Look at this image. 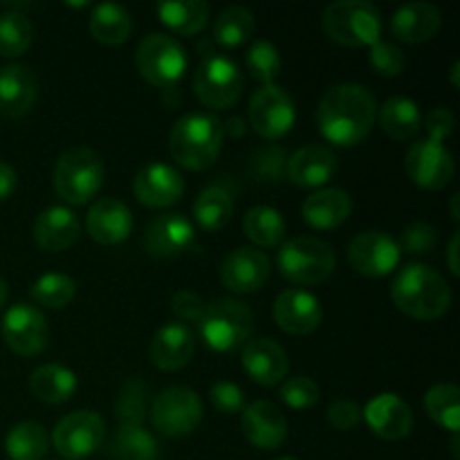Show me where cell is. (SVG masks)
<instances>
[{
	"label": "cell",
	"mask_w": 460,
	"mask_h": 460,
	"mask_svg": "<svg viewBox=\"0 0 460 460\" xmlns=\"http://www.w3.org/2000/svg\"><path fill=\"white\" fill-rule=\"evenodd\" d=\"M377 119V103L362 84H340L326 90L317 111L323 137L341 148L362 144Z\"/></svg>",
	"instance_id": "1"
},
{
	"label": "cell",
	"mask_w": 460,
	"mask_h": 460,
	"mask_svg": "<svg viewBox=\"0 0 460 460\" xmlns=\"http://www.w3.org/2000/svg\"><path fill=\"white\" fill-rule=\"evenodd\" d=\"M391 299L400 313L420 322L443 317L452 305V290L443 274L425 263H409L391 286Z\"/></svg>",
	"instance_id": "2"
},
{
	"label": "cell",
	"mask_w": 460,
	"mask_h": 460,
	"mask_svg": "<svg viewBox=\"0 0 460 460\" xmlns=\"http://www.w3.org/2000/svg\"><path fill=\"white\" fill-rule=\"evenodd\" d=\"M225 126L211 112H189L180 117L169 135V151L180 166L205 171L218 160Z\"/></svg>",
	"instance_id": "3"
},
{
	"label": "cell",
	"mask_w": 460,
	"mask_h": 460,
	"mask_svg": "<svg viewBox=\"0 0 460 460\" xmlns=\"http://www.w3.org/2000/svg\"><path fill=\"white\" fill-rule=\"evenodd\" d=\"M198 331L202 341L216 353H232L254 332V314L236 299H216L205 304Z\"/></svg>",
	"instance_id": "4"
},
{
	"label": "cell",
	"mask_w": 460,
	"mask_h": 460,
	"mask_svg": "<svg viewBox=\"0 0 460 460\" xmlns=\"http://www.w3.org/2000/svg\"><path fill=\"white\" fill-rule=\"evenodd\" d=\"M323 30L346 48H371L382 40V16L367 0H340L323 12Z\"/></svg>",
	"instance_id": "5"
},
{
	"label": "cell",
	"mask_w": 460,
	"mask_h": 460,
	"mask_svg": "<svg viewBox=\"0 0 460 460\" xmlns=\"http://www.w3.org/2000/svg\"><path fill=\"white\" fill-rule=\"evenodd\" d=\"M335 250L314 236H299L283 243L277 254V268L296 286H317L335 272Z\"/></svg>",
	"instance_id": "6"
},
{
	"label": "cell",
	"mask_w": 460,
	"mask_h": 460,
	"mask_svg": "<svg viewBox=\"0 0 460 460\" xmlns=\"http://www.w3.org/2000/svg\"><path fill=\"white\" fill-rule=\"evenodd\" d=\"M103 184V162L93 148L75 146L54 166V191L67 205H85Z\"/></svg>",
	"instance_id": "7"
},
{
	"label": "cell",
	"mask_w": 460,
	"mask_h": 460,
	"mask_svg": "<svg viewBox=\"0 0 460 460\" xmlns=\"http://www.w3.org/2000/svg\"><path fill=\"white\" fill-rule=\"evenodd\" d=\"M135 63L144 79L160 90H173L187 72V52L169 34H148L139 40Z\"/></svg>",
	"instance_id": "8"
},
{
	"label": "cell",
	"mask_w": 460,
	"mask_h": 460,
	"mask_svg": "<svg viewBox=\"0 0 460 460\" xmlns=\"http://www.w3.org/2000/svg\"><path fill=\"white\" fill-rule=\"evenodd\" d=\"M202 413H205V407H202L200 395L187 386H169L157 394L148 409L151 425L155 427L157 434L166 438H184L193 434L200 425Z\"/></svg>",
	"instance_id": "9"
},
{
	"label": "cell",
	"mask_w": 460,
	"mask_h": 460,
	"mask_svg": "<svg viewBox=\"0 0 460 460\" xmlns=\"http://www.w3.org/2000/svg\"><path fill=\"white\" fill-rule=\"evenodd\" d=\"M193 90L202 106L225 111L234 106L243 94V72L225 54H209L200 61L193 75Z\"/></svg>",
	"instance_id": "10"
},
{
	"label": "cell",
	"mask_w": 460,
	"mask_h": 460,
	"mask_svg": "<svg viewBox=\"0 0 460 460\" xmlns=\"http://www.w3.org/2000/svg\"><path fill=\"white\" fill-rule=\"evenodd\" d=\"M106 438V425L99 413L84 409L61 418L52 431V445L66 460H84L99 452Z\"/></svg>",
	"instance_id": "11"
},
{
	"label": "cell",
	"mask_w": 460,
	"mask_h": 460,
	"mask_svg": "<svg viewBox=\"0 0 460 460\" xmlns=\"http://www.w3.org/2000/svg\"><path fill=\"white\" fill-rule=\"evenodd\" d=\"M296 121L295 102L281 85H261L250 102V124L261 137L281 139Z\"/></svg>",
	"instance_id": "12"
},
{
	"label": "cell",
	"mask_w": 460,
	"mask_h": 460,
	"mask_svg": "<svg viewBox=\"0 0 460 460\" xmlns=\"http://www.w3.org/2000/svg\"><path fill=\"white\" fill-rule=\"evenodd\" d=\"M404 169H407L411 182L427 191L445 189L456 173L454 155L445 144L434 142V139H420V142L411 144L407 157H404Z\"/></svg>",
	"instance_id": "13"
},
{
	"label": "cell",
	"mask_w": 460,
	"mask_h": 460,
	"mask_svg": "<svg viewBox=\"0 0 460 460\" xmlns=\"http://www.w3.org/2000/svg\"><path fill=\"white\" fill-rule=\"evenodd\" d=\"M3 340L22 358L40 355L49 341L48 319L36 305L13 304L3 317Z\"/></svg>",
	"instance_id": "14"
},
{
	"label": "cell",
	"mask_w": 460,
	"mask_h": 460,
	"mask_svg": "<svg viewBox=\"0 0 460 460\" xmlns=\"http://www.w3.org/2000/svg\"><path fill=\"white\" fill-rule=\"evenodd\" d=\"M400 259H402V252H400L398 241L380 229L358 234L349 245L350 265L362 277H386L398 268Z\"/></svg>",
	"instance_id": "15"
},
{
	"label": "cell",
	"mask_w": 460,
	"mask_h": 460,
	"mask_svg": "<svg viewBox=\"0 0 460 460\" xmlns=\"http://www.w3.org/2000/svg\"><path fill=\"white\" fill-rule=\"evenodd\" d=\"M270 259L256 247H238L225 256L220 265V281L227 290L252 295L261 290L270 279Z\"/></svg>",
	"instance_id": "16"
},
{
	"label": "cell",
	"mask_w": 460,
	"mask_h": 460,
	"mask_svg": "<svg viewBox=\"0 0 460 460\" xmlns=\"http://www.w3.org/2000/svg\"><path fill=\"white\" fill-rule=\"evenodd\" d=\"M133 193L144 207L164 209L182 198L184 178L178 169L164 164V162H151L135 175Z\"/></svg>",
	"instance_id": "17"
},
{
	"label": "cell",
	"mask_w": 460,
	"mask_h": 460,
	"mask_svg": "<svg viewBox=\"0 0 460 460\" xmlns=\"http://www.w3.org/2000/svg\"><path fill=\"white\" fill-rule=\"evenodd\" d=\"M274 322L290 335H310L322 326L323 310L317 296L308 290L290 288L274 301Z\"/></svg>",
	"instance_id": "18"
},
{
	"label": "cell",
	"mask_w": 460,
	"mask_h": 460,
	"mask_svg": "<svg viewBox=\"0 0 460 460\" xmlns=\"http://www.w3.org/2000/svg\"><path fill=\"white\" fill-rule=\"evenodd\" d=\"M196 241V229L184 214H162L148 223L144 247L155 259H173L184 254Z\"/></svg>",
	"instance_id": "19"
},
{
	"label": "cell",
	"mask_w": 460,
	"mask_h": 460,
	"mask_svg": "<svg viewBox=\"0 0 460 460\" xmlns=\"http://www.w3.org/2000/svg\"><path fill=\"white\" fill-rule=\"evenodd\" d=\"M362 420L385 440H402L413 429L411 407L398 394H377L362 409Z\"/></svg>",
	"instance_id": "20"
},
{
	"label": "cell",
	"mask_w": 460,
	"mask_h": 460,
	"mask_svg": "<svg viewBox=\"0 0 460 460\" xmlns=\"http://www.w3.org/2000/svg\"><path fill=\"white\" fill-rule=\"evenodd\" d=\"M243 434L254 447L272 452L286 443L288 420L270 400H256L243 409Z\"/></svg>",
	"instance_id": "21"
},
{
	"label": "cell",
	"mask_w": 460,
	"mask_h": 460,
	"mask_svg": "<svg viewBox=\"0 0 460 460\" xmlns=\"http://www.w3.org/2000/svg\"><path fill=\"white\" fill-rule=\"evenodd\" d=\"M85 229L90 238L102 245H119L133 234V214L115 198H99L88 211Z\"/></svg>",
	"instance_id": "22"
},
{
	"label": "cell",
	"mask_w": 460,
	"mask_h": 460,
	"mask_svg": "<svg viewBox=\"0 0 460 460\" xmlns=\"http://www.w3.org/2000/svg\"><path fill=\"white\" fill-rule=\"evenodd\" d=\"M196 350V337L187 323L166 322L151 340V362L162 371H180L187 367Z\"/></svg>",
	"instance_id": "23"
},
{
	"label": "cell",
	"mask_w": 460,
	"mask_h": 460,
	"mask_svg": "<svg viewBox=\"0 0 460 460\" xmlns=\"http://www.w3.org/2000/svg\"><path fill=\"white\" fill-rule=\"evenodd\" d=\"M286 173L292 184L301 189H319L337 173L335 153L322 144H308L288 160Z\"/></svg>",
	"instance_id": "24"
},
{
	"label": "cell",
	"mask_w": 460,
	"mask_h": 460,
	"mask_svg": "<svg viewBox=\"0 0 460 460\" xmlns=\"http://www.w3.org/2000/svg\"><path fill=\"white\" fill-rule=\"evenodd\" d=\"M39 94V81L27 66H12L0 70V117L18 119L31 111Z\"/></svg>",
	"instance_id": "25"
},
{
	"label": "cell",
	"mask_w": 460,
	"mask_h": 460,
	"mask_svg": "<svg viewBox=\"0 0 460 460\" xmlns=\"http://www.w3.org/2000/svg\"><path fill=\"white\" fill-rule=\"evenodd\" d=\"M243 368L261 386H277L288 373V355L274 340H252L243 350Z\"/></svg>",
	"instance_id": "26"
},
{
	"label": "cell",
	"mask_w": 460,
	"mask_h": 460,
	"mask_svg": "<svg viewBox=\"0 0 460 460\" xmlns=\"http://www.w3.org/2000/svg\"><path fill=\"white\" fill-rule=\"evenodd\" d=\"M81 234V220L72 209L63 205L40 211L34 223V238L40 250L63 252L76 243Z\"/></svg>",
	"instance_id": "27"
},
{
	"label": "cell",
	"mask_w": 460,
	"mask_h": 460,
	"mask_svg": "<svg viewBox=\"0 0 460 460\" xmlns=\"http://www.w3.org/2000/svg\"><path fill=\"white\" fill-rule=\"evenodd\" d=\"M443 25L438 7L431 3H409L402 4L391 18V31L402 43H427L434 39Z\"/></svg>",
	"instance_id": "28"
},
{
	"label": "cell",
	"mask_w": 460,
	"mask_h": 460,
	"mask_svg": "<svg viewBox=\"0 0 460 460\" xmlns=\"http://www.w3.org/2000/svg\"><path fill=\"white\" fill-rule=\"evenodd\" d=\"M350 209H353V200H350L349 193L344 189L328 187L310 193L304 200L301 214H304V220L310 227L326 232V229H335L344 225L349 220Z\"/></svg>",
	"instance_id": "29"
},
{
	"label": "cell",
	"mask_w": 460,
	"mask_h": 460,
	"mask_svg": "<svg viewBox=\"0 0 460 460\" xmlns=\"http://www.w3.org/2000/svg\"><path fill=\"white\" fill-rule=\"evenodd\" d=\"M155 12L173 34L196 36L209 22L211 9L205 0H166L155 4Z\"/></svg>",
	"instance_id": "30"
},
{
	"label": "cell",
	"mask_w": 460,
	"mask_h": 460,
	"mask_svg": "<svg viewBox=\"0 0 460 460\" xmlns=\"http://www.w3.org/2000/svg\"><path fill=\"white\" fill-rule=\"evenodd\" d=\"M380 126L385 135H389L395 142H407L413 139L422 128V112L413 99L407 97H391L382 103Z\"/></svg>",
	"instance_id": "31"
},
{
	"label": "cell",
	"mask_w": 460,
	"mask_h": 460,
	"mask_svg": "<svg viewBox=\"0 0 460 460\" xmlns=\"http://www.w3.org/2000/svg\"><path fill=\"white\" fill-rule=\"evenodd\" d=\"M76 386V376L63 364H43L30 377V391L40 402L48 404L67 402L75 395Z\"/></svg>",
	"instance_id": "32"
},
{
	"label": "cell",
	"mask_w": 460,
	"mask_h": 460,
	"mask_svg": "<svg viewBox=\"0 0 460 460\" xmlns=\"http://www.w3.org/2000/svg\"><path fill=\"white\" fill-rule=\"evenodd\" d=\"M90 34L103 45H121L133 34V18L128 9L115 3H102L90 13Z\"/></svg>",
	"instance_id": "33"
},
{
	"label": "cell",
	"mask_w": 460,
	"mask_h": 460,
	"mask_svg": "<svg viewBox=\"0 0 460 460\" xmlns=\"http://www.w3.org/2000/svg\"><path fill=\"white\" fill-rule=\"evenodd\" d=\"M234 200L223 187H207L193 202V220L205 232H218L232 220Z\"/></svg>",
	"instance_id": "34"
},
{
	"label": "cell",
	"mask_w": 460,
	"mask_h": 460,
	"mask_svg": "<svg viewBox=\"0 0 460 460\" xmlns=\"http://www.w3.org/2000/svg\"><path fill=\"white\" fill-rule=\"evenodd\" d=\"M160 445L144 427H119L108 447V460H157Z\"/></svg>",
	"instance_id": "35"
},
{
	"label": "cell",
	"mask_w": 460,
	"mask_h": 460,
	"mask_svg": "<svg viewBox=\"0 0 460 460\" xmlns=\"http://www.w3.org/2000/svg\"><path fill=\"white\" fill-rule=\"evenodd\" d=\"M247 238L259 247H277L286 238V220L274 207H252L243 218Z\"/></svg>",
	"instance_id": "36"
},
{
	"label": "cell",
	"mask_w": 460,
	"mask_h": 460,
	"mask_svg": "<svg viewBox=\"0 0 460 460\" xmlns=\"http://www.w3.org/2000/svg\"><path fill=\"white\" fill-rule=\"evenodd\" d=\"M254 13L245 7H227L220 12L214 25V39L220 48L238 49L254 36Z\"/></svg>",
	"instance_id": "37"
},
{
	"label": "cell",
	"mask_w": 460,
	"mask_h": 460,
	"mask_svg": "<svg viewBox=\"0 0 460 460\" xmlns=\"http://www.w3.org/2000/svg\"><path fill=\"white\" fill-rule=\"evenodd\" d=\"M48 447V431L39 422H18L4 438V452L12 460H40Z\"/></svg>",
	"instance_id": "38"
},
{
	"label": "cell",
	"mask_w": 460,
	"mask_h": 460,
	"mask_svg": "<svg viewBox=\"0 0 460 460\" xmlns=\"http://www.w3.org/2000/svg\"><path fill=\"white\" fill-rule=\"evenodd\" d=\"M425 411L431 420L454 436L460 429V389L456 385H436L425 395Z\"/></svg>",
	"instance_id": "39"
},
{
	"label": "cell",
	"mask_w": 460,
	"mask_h": 460,
	"mask_svg": "<svg viewBox=\"0 0 460 460\" xmlns=\"http://www.w3.org/2000/svg\"><path fill=\"white\" fill-rule=\"evenodd\" d=\"M76 295V283L72 277L61 272H49L43 277L36 279L30 288V296L39 305L48 310H61L75 299Z\"/></svg>",
	"instance_id": "40"
},
{
	"label": "cell",
	"mask_w": 460,
	"mask_h": 460,
	"mask_svg": "<svg viewBox=\"0 0 460 460\" xmlns=\"http://www.w3.org/2000/svg\"><path fill=\"white\" fill-rule=\"evenodd\" d=\"M34 40V27L22 12H7L0 16V54L7 58L21 57Z\"/></svg>",
	"instance_id": "41"
},
{
	"label": "cell",
	"mask_w": 460,
	"mask_h": 460,
	"mask_svg": "<svg viewBox=\"0 0 460 460\" xmlns=\"http://www.w3.org/2000/svg\"><path fill=\"white\" fill-rule=\"evenodd\" d=\"M245 66L247 72H250L256 81H261L263 85H272L274 81H277V76L281 75V52H279L274 43L259 39L250 45V49H247Z\"/></svg>",
	"instance_id": "42"
},
{
	"label": "cell",
	"mask_w": 460,
	"mask_h": 460,
	"mask_svg": "<svg viewBox=\"0 0 460 460\" xmlns=\"http://www.w3.org/2000/svg\"><path fill=\"white\" fill-rule=\"evenodd\" d=\"M148 413V391L139 380L126 382L115 402V418L119 427H142Z\"/></svg>",
	"instance_id": "43"
},
{
	"label": "cell",
	"mask_w": 460,
	"mask_h": 460,
	"mask_svg": "<svg viewBox=\"0 0 460 460\" xmlns=\"http://www.w3.org/2000/svg\"><path fill=\"white\" fill-rule=\"evenodd\" d=\"M281 400L290 409H299V411L314 407L319 402L317 382L310 380L308 376L288 377L281 385Z\"/></svg>",
	"instance_id": "44"
},
{
	"label": "cell",
	"mask_w": 460,
	"mask_h": 460,
	"mask_svg": "<svg viewBox=\"0 0 460 460\" xmlns=\"http://www.w3.org/2000/svg\"><path fill=\"white\" fill-rule=\"evenodd\" d=\"M436 241H438V236H436V229L429 223H413L400 234L398 247L400 252L409 256H427L434 252Z\"/></svg>",
	"instance_id": "45"
},
{
	"label": "cell",
	"mask_w": 460,
	"mask_h": 460,
	"mask_svg": "<svg viewBox=\"0 0 460 460\" xmlns=\"http://www.w3.org/2000/svg\"><path fill=\"white\" fill-rule=\"evenodd\" d=\"M368 61H371L373 70L382 76L402 75L404 66H407V58H404L402 49L395 43H389V40H377L376 45H371Z\"/></svg>",
	"instance_id": "46"
},
{
	"label": "cell",
	"mask_w": 460,
	"mask_h": 460,
	"mask_svg": "<svg viewBox=\"0 0 460 460\" xmlns=\"http://www.w3.org/2000/svg\"><path fill=\"white\" fill-rule=\"evenodd\" d=\"M209 398L216 411L225 413V416L243 413V409H245V394H243L241 386L229 380L214 382V386L209 391Z\"/></svg>",
	"instance_id": "47"
},
{
	"label": "cell",
	"mask_w": 460,
	"mask_h": 460,
	"mask_svg": "<svg viewBox=\"0 0 460 460\" xmlns=\"http://www.w3.org/2000/svg\"><path fill=\"white\" fill-rule=\"evenodd\" d=\"M171 310L178 319L175 322L187 323V322H196L200 319L202 310H205V301L200 299V295L193 290H178L171 299Z\"/></svg>",
	"instance_id": "48"
},
{
	"label": "cell",
	"mask_w": 460,
	"mask_h": 460,
	"mask_svg": "<svg viewBox=\"0 0 460 460\" xmlns=\"http://www.w3.org/2000/svg\"><path fill=\"white\" fill-rule=\"evenodd\" d=\"M328 422L337 431H350L362 422V409L350 400H337L328 409Z\"/></svg>",
	"instance_id": "49"
},
{
	"label": "cell",
	"mask_w": 460,
	"mask_h": 460,
	"mask_svg": "<svg viewBox=\"0 0 460 460\" xmlns=\"http://www.w3.org/2000/svg\"><path fill=\"white\" fill-rule=\"evenodd\" d=\"M454 126H456V119H454L452 111H447V108H434V111L425 117V128L427 133H429L427 139L445 144V139L454 133Z\"/></svg>",
	"instance_id": "50"
},
{
	"label": "cell",
	"mask_w": 460,
	"mask_h": 460,
	"mask_svg": "<svg viewBox=\"0 0 460 460\" xmlns=\"http://www.w3.org/2000/svg\"><path fill=\"white\" fill-rule=\"evenodd\" d=\"M286 164L288 160L283 148H268V151H263V160H261L259 169L261 173L268 175V178H277L279 173L283 175V166Z\"/></svg>",
	"instance_id": "51"
},
{
	"label": "cell",
	"mask_w": 460,
	"mask_h": 460,
	"mask_svg": "<svg viewBox=\"0 0 460 460\" xmlns=\"http://www.w3.org/2000/svg\"><path fill=\"white\" fill-rule=\"evenodd\" d=\"M16 184H18L16 171H13L9 164H4V162H0V202L12 198V193L16 191Z\"/></svg>",
	"instance_id": "52"
},
{
	"label": "cell",
	"mask_w": 460,
	"mask_h": 460,
	"mask_svg": "<svg viewBox=\"0 0 460 460\" xmlns=\"http://www.w3.org/2000/svg\"><path fill=\"white\" fill-rule=\"evenodd\" d=\"M447 261H449V270H452V274L454 277H458L460 274V270H458V234H454L452 241H449Z\"/></svg>",
	"instance_id": "53"
},
{
	"label": "cell",
	"mask_w": 460,
	"mask_h": 460,
	"mask_svg": "<svg viewBox=\"0 0 460 460\" xmlns=\"http://www.w3.org/2000/svg\"><path fill=\"white\" fill-rule=\"evenodd\" d=\"M4 301H7V283H4V279L0 277V308L4 305Z\"/></svg>",
	"instance_id": "54"
},
{
	"label": "cell",
	"mask_w": 460,
	"mask_h": 460,
	"mask_svg": "<svg viewBox=\"0 0 460 460\" xmlns=\"http://www.w3.org/2000/svg\"><path fill=\"white\" fill-rule=\"evenodd\" d=\"M458 70H460V63L456 61V63H454V66H452V84H454V88H458Z\"/></svg>",
	"instance_id": "55"
},
{
	"label": "cell",
	"mask_w": 460,
	"mask_h": 460,
	"mask_svg": "<svg viewBox=\"0 0 460 460\" xmlns=\"http://www.w3.org/2000/svg\"><path fill=\"white\" fill-rule=\"evenodd\" d=\"M452 218L454 220L460 218V216H458V193H456V196H452Z\"/></svg>",
	"instance_id": "56"
},
{
	"label": "cell",
	"mask_w": 460,
	"mask_h": 460,
	"mask_svg": "<svg viewBox=\"0 0 460 460\" xmlns=\"http://www.w3.org/2000/svg\"><path fill=\"white\" fill-rule=\"evenodd\" d=\"M279 460H296V458H292V456H283V458H279Z\"/></svg>",
	"instance_id": "57"
}]
</instances>
